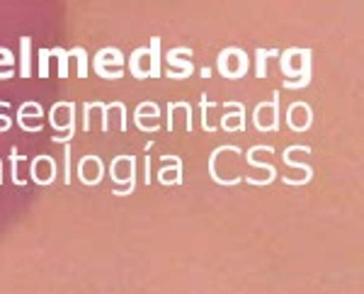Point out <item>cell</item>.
<instances>
[{"mask_svg":"<svg viewBox=\"0 0 364 294\" xmlns=\"http://www.w3.org/2000/svg\"><path fill=\"white\" fill-rule=\"evenodd\" d=\"M71 54L78 56V76H81V78H88V54H85V49L75 46V49H71Z\"/></svg>","mask_w":364,"mask_h":294,"instance_id":"obj_4","label":"cell"},{"mask_svg":"<svg viewBox=\"0 0 364 294\" xmlns=\"http://www.w3.org/2000/svg\"><path fill=\"white\" fill-rule=\"evenodd\" d=\"M46 56H59V76L68 78V54L63 49H46Z\"/></svg>","mask_w":364,"mask_h":294,"instance_id":"obj_2","label":"cell"},{"mask_svg":"<svg viewBox=\"0 0 364 294\" xmlns=\"http://www.w3.org/2000/svg\"><path fill=\"white\" fill-rule=\"evenodd\" d=\"M158 46H161V39L158 37H153V61H151V71H148V76H153V78H161V66H158Z\"/></svg>","mask_w":364,"mask_h":294,"instance_id":"obj_5","label":"cell"},{"mask_svg":"<svg viewBox=\"0 0 364 294\" xmlns=\"http://www.w3.org/2000/svg\"><path fill=\"white\" fill-rule=\"evenodd\" d=\"M30 44H32L30 37H22V39H20V51H22L20 76H22V78H30V76H32V68H30Z\"/></svg>","mask_w":364,"mask_h":294,"instance_id":"obj_1","label":"cell"},{"mask_svg":"<svg viewBox=\"0 0 364 294\" xmlns=\"http://www.w3.org/2000/svg\"><path fill=\"white\" fill-rule=\"evenodd\" d=\"M39 76L41 78L49 76V56H46V49L39 51Z\"/></svg>","mask_w":364,"mask_h":294,"instance_id":"obj_7","label":"cell"},{"mask_svg":"<svg viewBox=\"0 0 364 294\" xmlns=\"http://www.w3.org/2000/svg\"><path fill=\"white\" fill-rule=\"evenodd\" d=\"M63 151H66V161H63V180L71 183V143H63Z\"/></svg>","mask_w":364,"mask_h":294,"instance_id":"obj_6","label":"cell"},{"mask_svg":"<svg viewBox=\"0 0 364 294\" xmlns=\"http://www.w3.org/2000/svg\"><path fill=\"white\" fill-rule=\"evenodd\" d=\"M180 51H182V54H190V49H185V46H180V49L170 51L172 56H168V61H170V63H175V66H177V61H175V56H177ZM180 66H185V71H192V63H190V61H180Z\"/></svg>","mask_w":364,"mask_h":294,"instance_id":"obj_8","label":"cell"},{"mask_svg":"<svg viewBox=\"0 0 364 294\" xmlns=\"http://www.w3.org/2000/svg\"><path fill=\"white\" fill-rule=\"evenodd\" d=\"M255 54H257V78H265V76H267V71H265V61H267V56H277L279 51L277 49L267 51V49H260V46H257Z\"/></svg>","mask_w":364,"mask_h":294,"instance_id":"obj_3","label":"cell"}]
</instances>
